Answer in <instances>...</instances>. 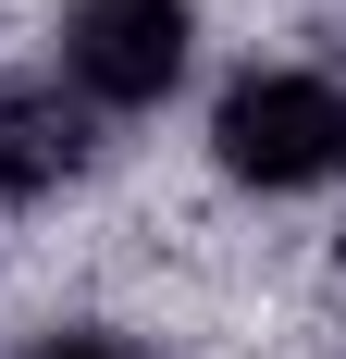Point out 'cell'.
<instances>
[{
	"label": "cell",
	"mask_w": 346,
	"mask_h": 359,
	"mask_svg": "<svg viewBox=\"0 0 346 359\" xmlns=\"http://www.w3.org/2000/svg\"><path fill=\"white\" fill-rule=\"evenodd\" d=\"M210 149H223L235 186H321L346 161V100L321 74H247L210 111Z\"/></svg>",
	"instance_id": "1"
},
{
	"label": "cell",
	"mask_w": 346,
	"mask_h": 359,
	"mask_svg": "<svg viewBox=\"0 0 346 359\" xmlns=\"http://www.w3.org/2000/svg\"><path fill=\"white\" fill-rule=\"evenodd\" d=\"M62 74L111 111L161 100L186 74V0H74L62 13Z\"/></svg>",
	"instance_id": "2"
},
{
	"label": "cell",
	"mask_w": 346,
	"mask_h": 359,
	"mask_svg": "<svg viewBox=\"0 0 346 359\" xmlns=\"http://www.w3.org/2000/svg\"><path fill=\"white\" fill-rule=\"evenodd\" d=\"M87 161V111L62 87H0V198H37Z\"/></svg>",
	"instance_id": "3"
},
{
	"label": "cell",
	"mask_w": 346,
	"mask_h": 359,
	"mask_svg": "<svg viewBox=\"0 0 346 359\" xmlns=\"http://www.w3.org/2000/svg\"><path fill=\"white\" fill-rule=\"evenodd\" d=\"M37 359H137V347H111V334H50Z\"/></svg>",
	"instance_id": "4"
}]
</instances>
